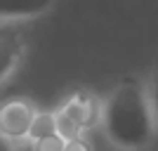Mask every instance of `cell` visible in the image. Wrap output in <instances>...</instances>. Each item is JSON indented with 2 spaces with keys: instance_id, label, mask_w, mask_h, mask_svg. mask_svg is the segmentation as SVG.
I'll use <instances>...</instances> for the list:
<instances>
[{
  "instance_id": "cell-6",
  "label": "cell",
  "mask_w": 158,
  "mask_h": 151,
  "mask_svg": "<svg viewBox=\"0 0 158 151\" xmlns=\"http://www.w3.org/2000/svg\"><path fill=\"white\" fill-rule=\"evenodd\" d=\"M52 132H57V116H54V111H38L35 120L31 125V132H28V139H40L45 135H52Z\"/></svg>"
},
{
  "instance_id": "cell-2",
  "label": "cell",
  "mask_w": 158,
  "mask_h": 151,
  "mask_svg": "<svg viewBox=\"0 0 158 151\" xmlns=\"http://www.w3.org/2000/svg\"><path fill=\"white\" fill-rule=\"evenodd\" d=\"M35 113V104L26 97H10L0 102V137L10 144L28 139Z\"/></svg>"
},
{
  "instance_id": "cell-10",
  "label": "cell",
  "mask_w": 158,
  "mask_h": 151,
  "mask_svg": "<svg viewBox=\"0 0 158 151\" xmlns=\"http://www.w3.org/2000/svg\"><path fill=\"white\" fill-rule=\"evenodd\" d=\"M64 151H92V142L80 135V137H73V139H66V146Z\"/></svg>"
},
{
  "instance_id": "cell-5",
  "label": "cell",
  "mask_w": 158,
  "mask_h": 151,
  "mask_svg": "<svg viewBox=\"0 0 158 151\" xmlns=\"http://www.w3.org/2000/svg\"><path fill=\"white\" fill-rule=\"evenodd\" d=\"M54 0H0V21L5 19H31L47 12Z\"/></svg>"
},
{
  "instance_id": "cell-3",
  "label": "cell",
  "mask_w": 158,
  "mask_h": 151,
  "mask_svg": "<svg viewBox=\"0 0 158 151\" xmlns=\"http://www.w3.org/2000/svg\"><path fill=\"white\" fill-rule=\"evenodd\" d=\"M26 54V26L21 19L0 21V85L19 69Z\"/></svg>"
},
{
  "instance_id": "cell-9",
  "label": "cell",
  "mask_w": 158,
  "mask_h": 151,
  "mask_svg": "<svg viewBox=\"0 0 158 151\" xmlns=\"http://www.w3.org/2000/svg\"><path fill=\"white\" fill-rule=\"evenodd\" d=\"M149 102H151V109H153V116H156V123H158V66L156 71L151 73V80H149Z\"/></svg>"
},
{
  "instance_id": "cell-4",
  "label": "cell",
  "mask_w": 158,
  "mask_h": 151,
  "mask_svg": "<svg viewBox=\"0 0 158 151\" xmlns=\"http://www.w3.org/2000/svg\"><path fill=\"white\" fill-rule=\"evenodd\" d=\"M59 111L66 113L83 132H87V130H94L97 125H102L104 102H99V97L90 90H76L66 97V102L59 106Z\"/></svg>"
},
{
  "instance_id": "cell-8",
  "label": "cell",
  "mask_w": 158,
  "mask_h": 151,
  "mask_svg": "<svg viewBox=\"0 0 158 151\" xmlns=\"http://www.w3.org/2000/svg\"><path fill=\"white\" fill-rule=\"evenodd\" d=\"M31 142L35 144L38 151H64V146H66V139L61 137L59 132L45 135V137H40V139H31Z\"/></svg>"
},
{
  "instance_id": "cell-12",
  "label": "cell",
  "mask_w": 158,
  "mask_h": 151,
  "mask_svg": "<svg viewBox=\"0 0 158 151\" xmlns=\"http://www.w3.org/2000/svg\"><path fill=\"white\" fill-rule=\"evenodd\" d=\"M0 151H14V149H12V144H10V142H5V139L0 137Z\"/></svg>"
},
{
  "instance_id": "cell-1",
  "label": "cell",
  "mask_w": 158,
  "mask_h": 151,
  "mask_svg": "<svg viewBox=\"0 0 158 151\" xmlns=\"http://www.w3.org/2000/svg\"><path fill=\"white\" fill-rule=\"evenodd\" d=\"M106 137L123 151L144 149L156 137V116H153L149 92L137 80H123L104 102Z\"/></svg>"
},
{
  "instance_id": "cell-7",
  "label": "cell",
  "mask_w": 158,
  "mask_h": 151,
  "mask_svg": "<svg viewBox=\"0 0 158 151\" xmlns=\"http://www.w3.org/2000/svg\"><path fill=\"white\" fill-rule=\"evenodd\" d=\"M54 116H57V132H59L64 139H73V137H80V135H85V132L80 130V128L73 123V120L69 118L66 113H61L59 109L54 111Z\"/></svg>"
},
{
  "instance_id": "cell-11",
  "label": "cell",
  "mask_w": 158,
  "mask_h": 151,
  "mask_svg": "<svg viewBox=\"0 0 158 151\" xmlns=\"http://www.w3.org/2000/svg\"><path fill=\"white\" fill-rule=\"evenodd\" d=\"M12 149H14V151H38V149H35V144H33L31 139H21V142H14Z\"/></svg>"
}]
</instances>
